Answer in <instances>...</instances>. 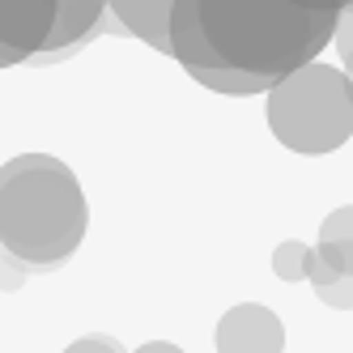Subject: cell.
I'll list each match as a JSON object with an SVG mask.
<instances>
[{"label":"cell","instance_id":"obj_1","mask_svg":"<svg viewBox=\"0 0 353 353\" xmlns=\"http://www.w3.org/2000/svg\"><path fill=\"white\" fill-rule=\"evenodd\" d=\"M341 9H307L298 0H174V60L196 68L285 72L311 64L336 39Z\"/></svg>","mask_w":353,"mask_h":353},{"label":"cell","instance_id":"obj_2","mask_svg":"<svg viewBox=\"0 0 353 353\" xmlns=\"http://www.w3.org/2000/svg\"><path fill=\"white\" fill-rule=\"evenodd\" d=\"M85 239L81 183L56 158H13L5 166V251L26 264H60Z\"/></svg>","mask_w":353,"mask_h":353},{"label":"cell","instance_id":"obj_3","mask_svg":"<svg viewBox=\"0 0 353 353\" xmlns=\"http://www.w3.org/2000/svg\"><path fill=\"white\" fill-rule=\"evenodd\" d=\"M268 128L298 154H332L353 137V77L327 64H302L268 90Z\"/></svg>","mask_w":353,"mask_h":353},{"label":"cell","instance_id":"obj_4","mask_svg":"<svg viewBox=\"0 0 353 353\" xmlns=\"http://www.w3.org/2000/svg\"><path fill=\"white\" fill-rule=\"evenodd\" d=\"M60 21V0H5V64H21L26 56L43 52Z\"/></svg>","mask_w":353,"mask_h":353},{"label":"cell","instance_id":"obj_5","mask_svg":"<svg viewBox=\"0 0 353 353\" xmlns=\"http://www.w3.org/2000/svg\"><path fill=\"white\" fill-rule=\"evenodd\" d=\"M281 345H285L281 319L268 307H234L217 323L221 353H281Z\"/></svg>","mask_w":353,"mask_h":353},{"label":"cell","instance_id":"obj_6","mask_svg":"<svg viewBox=\"0 0 353 353\" xmlns=\"http://www.w3.org/2000/svg\"><path fill=\"white\" fill-rule=\"evenodd\" d=\"M103 5H107V0H60V21H56L52 39H47L43 56H56V52H64L68 43L85 39L94 30V21L103 17Z\"/></svg>","mask_w":353,"mask_h":353},{"label":"cell","instance_id":"obj_7","mask_svg":"<svg viewBox=\"0 0 353 353\" xmlns=\"http://www.w3.org/2000/svg\"><path fill=\"white\" fill-rule=\"evenodd\" d=\"M192 77H196L200 85H209V90H217V94H234V98L272 90L276 81H281V77H268V72H243V68H196Z\"/></svg>","mask_w":353,"mask_h":353},{"label":"cell","instance_id":"obj_8","mask_svg":"<svg viewBox=\"0 0 353 353\" xmlns=\"http://www.w3.org/2000/svg\"><path fill=\"white\" fill-rule=\"evenodd\" d=\"M307 260H311V247L285 243V247H276L272 268H276V276H285V281H302V276H307Z\"/></svg>","mask_w":353,"mask_h":353},{"label":"cell","instance_id":"obj_9","mask_svg":"<svg viewBox=\"0 0 353 353\" xmlns=\"http://www.w3.org/2000/svg\"><path fill=\"white\" fill-rule=\"evenodd\" d=\"M327 307H353V276H336L332 285H323V290H315Z\"/></svg>","mask_w":353,"mask_h":353},{"label":"cell","instance_id":"obj_10","mask_svg":"<svg viewBox=\"0 0 353 353\" xmlns=\"http://www.w3.org/2000/svg\"><path fill=\"white\" fill-rule=\"evenodd\" d=\"M319 239H353V209H336L332 217L323 221Z\"/></svg>","mask_w":353,"mask_h":353},{"label":"cell","instance_id":"obj_11","mask_svg":"<svg viewBox=\"0 0 353 353\" xmlns=\"http://www.w3.org/2000/svg\"><path fill=\"white\" fill-rule=\"evenodd\" d=\"M64 353H123V349H119V341H111V336H85V341H77V345H68Z\"/></svg>","mask_w":353,"mask_h":353},{"label":"cell","instance_id":"obj_12","mask_svg":"<svg viewBox=\"0 0 353 353\" xmlns=\"http://www.w3.org/2000/svg\"><path fill=\"white\" fill-rule=\"evenodd\" d=\"M137 353H183L179 345H166V341H154V345H141Z\"/></svg>","mask_w":353,"mask_h":353},{"label":"cell","instance_id":"obj_13","mask_svg":"<svg viewBox=\"0 0 353 353\" xmlns=\"http://www.w3.org/2000/svg\"><path fill=\"white\" fill-rule=\"evenodd\" d=\"M298 5H307V9H345V0H298Z\"/></svg>","mask_w":353,"mask_h":353},{"label":"cell","instance_id":"obj_14","mask_svg":"<svg viewBox=\"0 0 353 353\" xmlns=\"http://www.w3.org/2000/svg\"><path fill=\"white\" fill-rule=\"evenodd\" d=\"M345 5H353V0H345Z\"/></svg>","mask_w":353,"mask_h":353}]
</instances>
